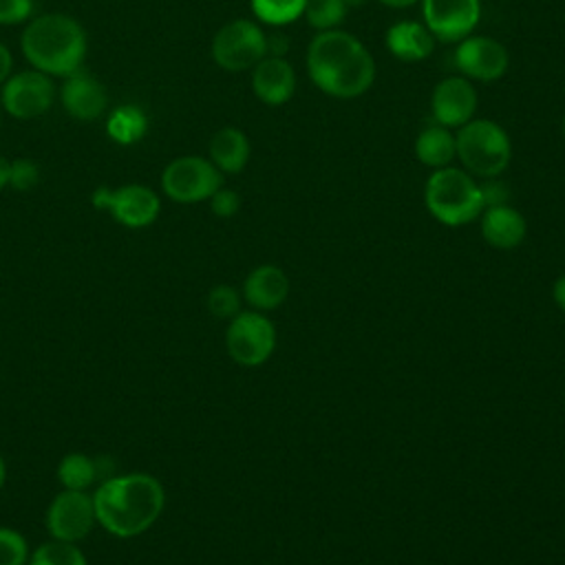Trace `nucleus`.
Returning <instances> with one entry per match:
<instances>
[{"mask_svg": "<svg viewBox=\"0 0 565 565\" xmlns=\"http://www.w3.org/2000/svg\"><path fill=\"white\" fill-rule=\"evenodd\" d=\"M4 481H7V463H4V459L0 457V490L4 488Z\"/></svg>", "mask_w": 565, "mask_h": 565, "instance_id": "37", "label": "nucleus"}, {"mask_svg": "<svg viewBox=\"0 0 565 565\" xmlns=\"http://www.w3.org/2000/svg\"><path fill=\"white\" fill-rule=\"evenodd\" d=\"M40 181V168L31 159L9 161V185L18 192L35 188Z\"/></svg>", "mask_w": 565, "mask_h": 565, "instance_id": "29", "label": "nucleus"}, {"mask_svg": "<svg viewBox=\"0 0 565 565\" xmlns=\"http://www.w3.org/2000/svg\"><path fill=\"white\" fill-rule=\"evenodd\" d=\"M422 18L439 42L468 38L481 18V0H419Z\"/></svg>", "mask_w": 565, "mask_h": 565, "instance_id": "13", "label": "nucleus"}, {"mask_svg": "<svg viewBox=\"0 0 565 565\" xmlns=\"http://www.w3.org/2000/svg\"><path fill=\"white\" fill-rule=\"evenodd\" d=\"M210 210L218 216V218H230L241 210V196L236 190L221 185L210 199Z\"/></svg>", "mask_w": 565, "mask_h": 565, "instance_id": "30", "label": "nucleus"}, {"mask_svg": "<svg viewBox=\"0 0 565 565\" xmlns=\"http://www.w3.org/2000/svg\"><path fill=\"white\" fill-rule=\"evenodd\" d=\"M29 543L22 532L0 525V565H26L29 563Z\"/></svg>", "mask_w": 565, "mask_h": 565, "instance_id": "27", "label": "nucleus"}, {"mask_svg": "<svg viewBox=\"0 0 565 565\" xmlns=\"http://www.w3.org/2000/svg\"><path fill=\"white\" fill-rule=\"evenodd\" d=\"M481 188V196H483V210L492 207V205H505L510 203V188L505 181H501L499 177H490L483 179L479 183Z\"/></svg>", "mask_w": 565, "mask_h": 565, "instance_id": "32", "label": "nucleus"}, {"mask_svg": "<svg viewBox=\"0 0 565 565\" xmlns=\"http://www.w3.org/2000/svg\"><path fill=\"white\" fill-rule=\"evenodd\" d=\"M55 97L51 75L42 71H20L2 84V108L15 119H33L44 115Z\"/></svg>", "mask_w": 565, "mask_h": 565, "instance_id": "12", "label": "nucleus"}, {"mask_svg": "<svg viewBox=\"0 0 565 565\" xmlns=\"http://www.w3.org/2000/svg\"><path fill=\"white\" fill-rule=\"evenodd\" d=\"M243 296L232 285H216L207 291V309L216 318H234L241 311Z\"/></svg>", "mask_w": 565, "mask_h": 565, "instance_id": "28", "label": "nucleus"}, {"mask_svg": "<svg viewBox=\"0 0 565 565\" xmlns=\"http://www.w3.org/2000/svg\"><path fill=\"white\" fill-rule=\"evenodd\" d=\"M93 505L97 525L117 539L148 532L166 508V490L150 472H124L95 486Z\"/></svg>", "mask_w": 565, "mask_h": 565, "instance_id": "1", "label": "nucleus"}, {"mask_svg": "<svg viewBox=\"0 0 565 565\" xmlns=\"http://www.w3.org/2000/svg\"><path fill=\"white\" fill-rule=\"evenodd\" d=\"M415 157L422 166L430 170L452 166V159H457L455 130L437 121L424 126L415 137Z\"/></svg>", "mask_w": 565, "mask_h": 565, "instance_id": "21", "label": "nucleus"}, {"mask_svg": "<svg viewBox=\"0 0 565 565\" xmlns=\"http://www.w3.org/2000/svg\"><path fill=\"white\" fill-rule=\"evenodd\" d=\"M60 97H62L64 110L71 117L82 119V121L102 117L106 110V104H108L104 84L84 71H77V73L64 77Z\"/></svg>", "mask_w": 565, "mask_h": 565, "instance_id": "16", "label": "nucleus"}, {"mask_svg": "<svg viewBox=\"0 0 565 565\" xmlns=\"http://www.w3.org/2000/svg\"><path fill=\"white\" fill-rule=\"evenodd\" d=\"M479 221L483 241L494 249H514L523 243L527 234L525 216L510 203L486 207Z\"/></svg>", "mask_w": 565, "mask_h": 565, "instance_id": "18", "label": "nucleus"}, {"mask_svg": "<svg viewBox=\"0 0 565 565\" xmlns=\"http://www.w3.org/2000/svg\"><path fill=\"white\" fill-rule=\"evenodd\" d=\"M148 130V117L146 113L135 106V104H126V106H117L115 110H110L108 119H106V132L113 141L130 146L135 141H139Z\"/></svg>", "mask_w": 565, "mask_h": 565, "instance_id": "22", "label": "nucleus"}, {"mask_svg": "<svg viewBox=\"0 0 565 565\" xmlns=\"http://www.w3.org/2000/svg\"><path fill=\"white\" fill-rule=\"evenodd\" d=\"M457 159L466 172L479 179L501 177L512 159V141L494 119H470L455 130Z\"/></svg>", "mask_w": 565, "mask_h": 565, "instance_id": "5", "label": "nucleus"}, {"mask_svg": "<svg viewBox=\"0 0 565 565\" xmlns=\"http://www.w3.org/2000/svg\"><path fill=\"white\" fill-rule=\"evenodd\" d=\"M33 13V0H0V24L26 22Z\"/></svg>", "mask_w": 565, "mask_h": 565, "instance_id": "31", "label": "nucleus"}, {"mask_svg": "<svg viewBox=\"0 0 565 565\" xmlns=\"http://www.w3.org/2000/svg\"><path fill=\"white\" fill-rule=\"evenodd\" d=\"M249 7L258 22L269 26H287L302 18L307 0H249Z\"/></svg>", "mask_w": 565, "mask_h": 565, "instance_id": "24", "label": "nucleus"}, {"mask_svg": "<svg viewBox=\"0 0 565 565\" xmlns=\"http://www.w3.org/2000/svg\"><path fill=\"white\" fill-rule=\"evenodd\" d=\"M84 26L66 13H42L22 31V53L35 71L68 77L82 71L86 57Z\"/></svg>", "mask_w": 565, "mask_h": 565, "instance_id": "3", "label": "nucleus"}, {"mask_svg": "<svg viewBox=\"0 0 565 565\" xmlns=\"http://www.w3.org/2000/svg\"><path fill=\"white\" fill-rule=\"evenodd\" d=\"M44 525L51 539L79 543L97 525L93 494L88 490H66L62 488L49 503L44 514Z\"/></svg>", "mask_w": 565, "mask_h": 565, "instance_id": "10", "label": "nucleus"}, {"mask_svg": "<svg viewBox=\"0 0 565 565\" xmlns=\"http://www.w3.org/2000/svg\"><path fill=\"white\" fill-rule=\"evenodd\" d=\"M369 0H344V4L349 7V9H355V7H362V4H366Z\"/></svg>", "mask_w": 565, "mask_h": 565, "instance_id": "38", "label": "nucleus"}, {"mask_svg": "<svg viewBox=\"0 0 565 565\" xmlns=\"http://www.w3.org/2000/svg\"><path fill=\"white\" fill-rule=\"evenodd\" d=\"M384 44L388 53L402 62H422L435 49V38L424 22L399 20L386 29Z\"/></svg>", "mask_w": 565, "mask_h": 565, "instance_id": "19", "label": "nucleus"}, {"mask_svg": "<svg viewBox=\"0 0 565 565\" xmlns=\"http://www.w3.org/2000/svg\"><path fill=\"white\" fill-rule=\"evenodd\" d=\"M377 2L384 7H391V9H408V7L419 4V0H377Z\"/></svg>", "mask_w": 565, "mask_h": 565, "instance_id": "35", "label": "nucleus"}, {"mask_svg": "<svg viewBox=\"0 0 565 565\" xmlns=\"http://www.w3.org/2000/svg\"><path fill=\"white\" fill-rule=\"evenodd\" d=\"M212 60L230 73L252 71L267 55V35L258 22L236 18L212 38Z\"/></svg>", "mask_w": 565, "mask_h": 565, "instance_id": "6", "label": "nucleus"}, {"mask_svg": "<svg viewBox=\"0 0 565 565\" xmlns=\"http://www.w3.org/2000/svg\"><path fill=\"white\" fill-rule=\"evenodd\" d=\"M26 565H88V561L77 543L51 539V541L40 543L29 554Z\"/></svg>", "mask_w": 565, "mask_h": 565, "instance_id": "25", "label": "nucleus"}, {"mask_svg": "<svg viewBox=\"0 0 565 565\" xmlns=\"http://www.w3.org/2000/svg\"><path fill=\"white\" fill-rule=\"evenodd\" d=\"M225 349L236 364L260 366L276 349V327L263 311L241 309L227 324Z\"/></svg>", "mask_w": 565, "mask_h": 565, "instance_id": "7", "label": "nucleus"}, {"mask_svg": "<svg viewBox=\"0 0 565 565\" xmlns=\"http://www.w3.org/2000/svg\"><path fill=\"white\" fill-rule=\"evenodd\" d=\"M452 64L470 82H497L505 75L510 55L499 40L470 33L457 42Z\"/></svg>", "mask_w": 565, "mask_h": 565, "instance_id": "11", "label": "nucleus"}, {"mask_svg": "<svg viewBox=\"0 0 565 565\" xmlns=\"http://www.w3.org/2000/svg\"><path fill=\"white\" fill-rule=\"evenodd\" d=\"M307 73L329 97L353 99L364 95L375 82V60L371 51L349 31H318L307 46Z\"/></svg>", "mask_w": 565, "mask_h": 565, "instance_id": "2", "label": "nucleus"}, {"mask_svg": "<svg viewBox=\"0 0 565 565\" xmlns=\"http://www.w3.org/2000/svg\"><path fill=\"white\" fill-rule=\"evenodd\" d=\"M424 205L428 214L446 227L472 223L483 212L479 181L463 168L455 166L433 170L424 185Z\"/></svg>", "mask_w": 565, "mask_h": 565, "instance_id": "4", "label": "nucleus"}, {"mask_svg": "<svg viewBox=\"0 0 565 565\" xmlns=\"http://www.w3.org/2000/svg\"><path fill=\"white\" fill-rule=\"evenodd\" d=\"M552 298H554V302L565 311V274L554 280V285H552Z\"/></svg>", "mask_w": 565, "mask_h": 565, "instance_id": "34", "label": "nucleus"}, {"mask_svg": "<svg viewBox=\"0 0 565 565\" xmlns=\"http://www.w3.org/2000/svg\"><path fill=\"white\" fill-rule=\"evenodd\" d=\"M252 90L265 106H282L296 93V71L285 55H265L252 68Z\"/></svg>", "mask_w": 565, "mask_h": 565, "instance_id": "15", "label": "nucleus"}, {"mask_svg": "<svg viewBox=\"0 0 565 565\" xmlns=\"http://www.w3.org/2000/svg\"><path fill=\"white\" fill-rule=\"evenodd\" d=\"M11 68H13V57H11V51L0 42V84H4L11 75Z\"/></svg>", "mask_w": 565, "mask_h": 565, "instance_id": "33", "label": "nucleus"}, {"mask_svg": "<svg viewBox=\"0 0 565 565\" xmlns=\"http://www.w3.org/2000/svg\"><path fill=\"white\" fill-rule=\"evenodd\" d=\"M289 278L278 265L254 267L243 282V300L256 311H271L289 296Z\"/></svg>", "mask_w": 565, "mask_h": 565, "instance_id": "17", "label": "nucleus"}, {"mask_svg": "<svg viewBox=\"0 0 565 565\" xmlns=\"http://www.w3.org/2000/svg\"><path fill=\"white\" fill-rule=\"evenodd\" d=\"M477 90L472 82L463 75H448L435 84L430 95V113L433 121L457 130L468 124L477 113Z\"/></svg>", "mask_w": 565, "mask_h": 565, "instance_id": "14", "label": "nucleus"}, {"mask_svg": "<svg viewBox=\"0 0 565 565\" xmlns=\"http://www.w3.org/2000/svg\"><path fill=\"white\" fill-rule=\"evenodd\" d=\"M347 11L349 7L344 4V0H307L302 18L318 33V31L340 29Z\"/></svg>", "mask_w": 565, "mask_h": 565, "instance_id": "26", "label": "nucleus"}, {"mask_svg": "<svg viewBox=\"0 0 565 565\" xmlns=\"http://www.w3.org/2000/svg\"><path fill=\"white\" fill-rule=\"evenodd\" d=\"M90 201L97 210L108 212L119 225L130 230L152 225L161 212L159 194L141 183H128L121 188H97Z\"/></svg>", "mask_w": 565, "mask_h": 565, "instance_id": "9", "label": "nucleus"}, {"mask_svg": "<svg viewBox=\"0 0 565 565\" xmlns=\"http://www.w3.org/2000/svg\"><path fill=\"white\" fill-rule=\"evenodd\" d=\"M57 481L66 490H90L99 483L95 457L86 452H66L57 463Z\"/></svg>", "mask_w": 565, "mask_h": 565, "instance_id": "23", "label": "nucleus"}, {"mask_svg": "<svg viewBox=\"0 0 565 565\" xmlns=\"http://www.w3.org/2000/svg\"><path fill=\"white\" fill-rule=\"evenodd\" d=\"M221 185L223 172L199 154L177 157L161 172V190L177 203L207 201Z\"/></svg>", "mask_w": 565, "mask_h": 565, "instance_id": "8", "label": "nucleus"}, {"mask_svg": "<svg viewBox=\"0 0 565 565\" xmlns=\"http://www.w3.org/2000/svg\"><path fill=\"white\" fill-rule=\"evenodd\" d=\"M9 185V161L0 154V190Z\"/></svg>", "mask_w": 565, "mask_h": 565, "instance_id": "36", "label": "nucleus"}, {"mask_svg": "<svg viewBox=\"0 0 565 565\" xmlns=\"http://www.w3.org/2000/svg\"><path fill=\"white\" fill-rule=\"evenodd\" d=\"M210 161L223 172V174H236L241 172L252 154V146L247 135L241 128L223 126L218 128L207 146Z\"/></svg>", "mask_w": 565, "mask_h": 565, "instance_id": "20", "label": "nucleus"}, {"mask_svg": "<svg viewBox=\"0 0 565 565\" xmlns=\"http://www.w3.org/2000/svg\"><path fill=\"white\" fill-rule=\"evenodd\" d=\"M561 132H563V139H565V115H563V121H561Z\"/></svg>", "mask_w": 565, "mask_h": 565, "instance_id": "39", "label": "nucleus"}]
</instances>
